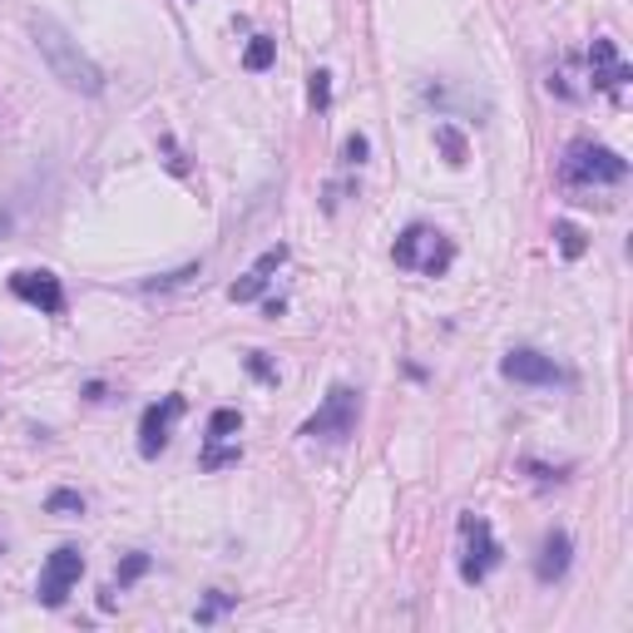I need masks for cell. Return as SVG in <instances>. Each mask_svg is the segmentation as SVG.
<instances>
[{
	"mask_svg": "<svg viewBox=\"0 0 633 633\" xmlns=\"http://www.w3.org/2000/svg\"><path fill=\"white\" fill-rule=\"evenodd\" d=\"M30 35H35V50L45 55L50 75L65 89H75V95H99V89H105V69L79 50V40L69 35L55 15H30Z\"/></svg>",
	"mask_w": 633,
	"mask_h": 633,
	"instance_id": "6da1fadb",
	"label": "cell"
},
{
	"mask_svg": "<svg viewBox=\"0 0 633 633\" xmlns=\"http://www.w3.org/2000/svg\"><path fill=\"white\" fill-rule=\"evenodd\" d=\"M391 258H396V268H411V272H426V278H441V272L455 262V248H451V238H446V233L426 228V223H411V228L396 238Z\"/></svg>",
	"mask_w": 633,
	"mask_h": 633,
	"instance_id": "7a4b0ae2",
	"label": "cell"
},
{
	"mask_svg": "<svg viewBox=\"0 0 633 633\" xmlns=\"http://www.w3.org/2000/svg\"><path fill=\"white\" fill-rule=\"evenodd\" d=\"M559 173H565V183H579V189H594V183H624L629 179V159H619L614 149H604V144L579 139V144L565 149Z\"/></svg>",
	"mask_w": 633,
	"mask_h": 633,
	"instance_id": "3957f363",
	"label": "cell"
},
{
	"mask_svg": "<svg viewBox=\"0 0 633 633\" xmlns=\"http://www.w3.org/2000/svg\"><path fill=\"white\" fill-rule=\"evenodd\" d=\"M461 545H465L461 579H465V584H485L490 569L500 565V539H495V529H490V519L461 515Z\"/></svg>",
	"mask_w": 633,
	"mask_h": 633,
	"instance_id": "277c9868",
	"label": "cell"
},
{
	"mask_svg": "<svg viewBox=\"0 0 633 633\" xmlns=\"http://www.w3.org/2000/svg\"><path fill=\"white\" fill-rule=\"evenodd\" d=\"M352 431H356V391L352 386H332V391L322 396V406H316V416L302 426V436H312V441H346Z\"/></svg>",
	"mask_w": 633,
	"mask_h": 633,
	"instance_id": "5b68a950",
	"label": "cell"
},
{
	"mask_svg": "<svg viewBox=\"0 0 633 633\" xmlns=\"http://www.w3.org/2000/svg\"><path fill=\"white\" fill-rule=\"evenodd\" d=\"M79 575H85V555H79L75 545H60L55 555L45 559V569H40V604L45 609H60L69 599V589L79 584Z\"/></svg>",
	"mask_w": 633,
	"mask_h": 633,
	"instance_id": "8992f818",
	"label": "cell"
},
{
	"mask_svg": "<svg viewBox=\"0 0 633 633\" xmlns=\"http://www.w3.org/2000/svg\"><path fill=\"white\" fill-rule=\"evenodd\" d=\"M10 292H15L20 302H30V308H40V312H65V288H60V278L55 272H45V268H20V272H10Z\"/></svg>",
	"mask_w": 633,
	"mask_h": 633,
	"instance_id": "52a82bcc",
	"label": "cell"
},
{
	"mask_svg": "<svg viewBox=\"0 0 633 633\" xmlns=\"http://www.w3.org/2000/svg\"><path fill=\"white\" fill-rule=\"evenodd\" d=\"M500 376H505V382H525V386H559L565 382V372L555 366V356L535 352V346H515V352H505Z\"/></svg>",
	"mask_w": 633,
	"mask_h": 633,
	"instance_id": "ba28073f",
	"label": "cell"
},
{
	"mask_svg": "<svg viewBox=\"0 0 633 633\" xmlns=\"http://www.w3.org/2000/svg\"><path fill=\"white\" fill-rule=\"evenodd\" d=\"M183 396H163V401H154L144 411V421H139V451L149 455V461H154V455L163 451V446H169V436H173V421H179L183 416Z\"/></svg>",
	"mask_w": 633,
	"mask_h": 633,
	"instance_id": "9c48e42d",
	"label": "cell"
},
{
	"mask_svg": "<svg viewBox=\"0 0 633 633\" xmlns=\"http://www.w3.org/2000/svg\"><path fill=\"white\" fill-rule=\"evenodd\" d=\"M282 262H288V248H282V243H278V248H268V253H262L258 262H253L248 272H243L238 282H233V288H228V298H233V302H258L262 292H268L272 272H278Z\"/></svg>",
	"mask_w": 633,
	"mask_h": 633,
	"instance_id": "30bf717a",
	"label": "cell"
},
{
	"mask_svg": "<svg viewBox=\"0 0 633 633\" xmlns=\"http://www.w3.org/2000/svg\"><path fill=\"white\" fill-rule=\"evenodd\" d=\"M589 69H594V85L599 89H619V85H629V79H633V69L619 60L614 40H604V35H599L594 50H589Z\"/></svg>",
	"mask_w": 633,
	"mask_h": 633,
	"instance_id": "8fae6325",
	"label": "cell"
},
{
	"mask_svg": "<svg viewBox=\"0 0 633 633\" xmlns=\"http://www.w3.org/2000/svg\"><path fill=\"white\" fill-rule=\"evenodd\" d=\"M535 575H539V584H555V579L569 575V535L565 529H549L545 535L539 559H535Z\"/></svg>",
	"mask_w": 633,
	"mask_h": 633,
	"instance_id": "7c38bea8",
	"label": "cell"
},
{
	"mask_svg": "<svg viewBox=\"0 0 633 633\" xmlns=\"http://www.w3.org/2000/svg\"><path fill=\"white\" fill-rule=\"evenodd\" d=\"M272 60H278V40L258 35V40H253V45H248V55H243V65H248V69H268Z\"/></svg>",
	"mask_w": 633,
	"mask_h": 633,
	"instance_id": "4fadbf2b",
	"label": "cell"
},
{
	"mask_svg": "<svg viewBox=\"0 0 633 633\" xmlns=\"http://www.w3.org/2000/svg\"><path fill=\"white\" fill-rule=\"evenodd\" d=\"M50 515H85V495L79 490H55V495L45 500Z\"/></svg>",
	"mask_w": 633,
	"mask_h": 633,
	"instance_id": "5bb4252c",
	"label": "cell"
},
{
	"mask_svg": "<svg viewBox=\"0 0 633 633\" xmlns=\"http://www.w3.org/2000/svg\"><path fill=\"white\" fill-rule=\"evenodd\" d=\"M308 105L312 109L332 105V75H326V69H312V75H308Z\"/></svg>",
	"mask_w": 633,
	"mask_h": 633,
	"instance_id": "9a60e30c",
	"label": "cell"
},
{
	"mask_svg": "<svg viewBox=\"0 0 633 633\" xmlns=\"http://www.w3.org/2000/svg\"><path fill=\"white\" fill-rule=\"evenodd\" d=\"M233 431H243V416L238 411H213L208 416V441H228Z\"/></svg>",
	"mask_w": 633,
	"mask_h": 633,
	"instance_id": "2e32d148",
	"label": "cell"
},
{
	"mask_svg": "<svg viewBox=\"0 0 633 633\" xmlns=\"http://www.w3.org/2000/svg\"><path fill=\"white\" fill-rule=\"evenodd\" d=\"M555 238H559V253H565V258H579V253H584V233H579L575 223H555Z\"/></svg>",
	"mask_w": 633,
	"mask_h": 633,
	"instance_id": "e0dca14e",
	"label": "cell"
},
{
	"mask_svg": "<svg viewBox=\"0 0 633 633\" xmlns=\"http://www.w3.org/2000/svg\"><path fill=\"white\" fill-rule=\"evenodd\" d=\"M238 446H218V441H213L208 446V451H203V471H218V465H238Z\"/></svg>",
	"mask_w": 633,
	"mask_h": 633,
	"instance_id": "ac0fdd59",
	"label": "cell"
},
{
	"mask_svg": "<svg viewBox=\"0 0 633 633\" xmlns=\"http://www.w3.org/2000/svg\"><path fill=\"white\" fill-rule=\"evenodd\" d=\"M436 144L446 149V159H451V163H465V139L455 135L451 125H441V129H436Z\"/></svg>",
	"mask_w": 633,
	"mask_h": 633,
	"instance_id": "d6986e66",
	"label": "cell"
},
{
	"mask_svg": "<svg viewBox=\"0 0 633 633\" xmlns=\"http://www.w3.org/2000/svg\"><path fill=\"white\" fill-rule=\"evenodd\" d=\"M189 278H199V262H189V268H179V272H163V278H149L144 288L154 292V288H179V282H189Z\"/></svg>",
	"mask_w": 633,
	"mask_h": 633,
	"instance_id": "ffe728a7",
	"label": "cell"
},
{
	"mask_svg": "<svg viewBox=\"0 0 633 633\" xmlns=\"http://www.w3.org/2000/svg\"><path fill=\"white\" fill-rule=\"evenodd\" d=\"M228 604H233V594H223V589H213V594H208V604L199 609V624H213V619H218Z\"/></svg>",
	"mask_w": 633,
	"mask_h": 633,
	"instance_id": "44dd1931",
	"label": "cell"
},
{
	"mask_svg": "<svg viewBox=\"0 0 633 633\" xmlns=\"http://www.w3.org/2000/svg\"><path fill=\"white\" fill-rule=\"evenodd\" d=\"M144 569H149V555H129L125 565H119V584H135Z\"/></svg>",
	"mask_w": 633,
	"mask_h": 633,
	"instance_id": "7402d4cb",
	"label": "cell"
},
{
	"mask_svg": "<svg viewBox=\"0 0 633 633\" xmlns=\"http://www.w3.org/2000/svg\"><path fill=\"white\" fill-rule=\"evenodd\" d=\"M366 149H372V144H366L362 135H352V139L342 144V159H346V163H362V159H366Z\"/></svg>",
	"mask_w": 633,
	"mask_h": 633,
	"instance_id": "603a6c76",
	"label": "cell"
},
{
	"mask_svg": "<svg viewBox=\"0 0 633 633\" xmlns=\"http://www.w3.org/2000/svg\"><path fill=\"white\" fill-rule=\"evenodd\" d=\"M248 372H253V376H258V382H278V372H272V366H268V362H262V356H258V352H253V356H248Z\"/></svg>",
	"mask_w": 633,
	"mask_h": 633,
	"instance_id": "cb8c5ba5",
	"label": "cell"
},
{
	"mask_svg": "<svg viewBox=\"0 0 633 633\" xmlns=\"http://www.w3.org/2000/svg\"><path fill=\"white\" fill-rule=\"evenodd\" d=\"M6 233H10V213H0V238H6Z\"/></svg>",
	"mask_w": 633,
	"mask_h": 633,
	"instance_id": "d4e9b609",
	"label": "cell"
}]
</instances>
